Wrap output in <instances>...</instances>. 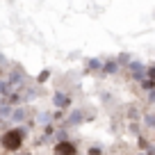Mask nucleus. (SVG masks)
<instances>
[{"instance_id":"obj_2","label":"nucleus","mask_w":155,"mask_h":155,"mask_svg":"<svg viewBox=\"0 0 155 155\" xmlns=\"http://www.w3.org/2000/svg\"><path fill=\"white\" fill-rule=\"evenodd\" d=\"M55 155H75V146L68 144V141H62V144L55 146Z\"/></svg>"},{"instance_id":"obj_1","label":"nucleus","mask_w":155,"mask_h":155,"mask_svg":"<svg viewBox=\"0 0 155 155\" xmlns=\"http://www.w3.org/2000/svg\"><path fill=\"white\" fill-rule=\"evenodd\" d=\"M21 141H23V135H21L18 130H9L2 135V146H5L7 150H16L21 146Z\"/></svg>"},{"instance_id":"obj_3","label":"nucleus","mask_w":155,"mask_h":155,"mask_svg":"<svg viewBox=\"0 0 155 155\" xmlns=\"http://www.w3.org/2000/svg\"><path fill=\"white\" fill-rule=\"evenodd\" d=\"M55 103H57V105H66V98H64V96H59V94H57V96H55Z\"/></svg>"}]
</instances>
